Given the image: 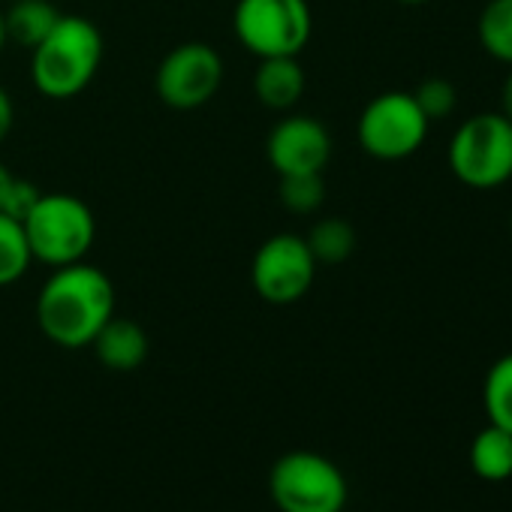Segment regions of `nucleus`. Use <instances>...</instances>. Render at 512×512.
I'll return each instance as SVG.
<instances>
[{
  "mask_svg": "<svg viewBox=\"0 0 512 512\" xmlns=\"http://www.w3.org/2000/svg\"><path fill=\"white\" fill-rule=\"evenodd\" d=\"M470 467L485 482H506L512 476V434L488 425L470 443Z\"/></svg>",
  "mask_w": 512,
  "mask_h": 512,
  "instance_id": "nucleus-14",
  "label": "nucleus"
},
{
  "mask_svg": "<svg viewBox=\"0 0 512 512\" xmlns=\"http://www.w3.org/2000/svg\"><path fill=\"white\" fill-rule=\"evenodd\" d=\"M431 121L419 109L416 97L407 91H386L377 94L359 115V145L374 160H407L413 157L428 139Z\"/></svg>",
  "mask_w": 512,
  "mask_h": 512,
  "instance_id": "nucleus-7",
  "label": "nucleus"
},
{
  "mask_svg": "<svg viewBox=\"0 0 512 512\" xmlns=\"http://www.w3.org/2000/svg\"><path fill=\"white\" fill-rule=\"evenodd\" d=\"M398 4H404V7H422V4H428V0H398Z\"/></svg>",
  "mask_w": 512,
  "mask_h": 512,
  "instance_id": "nucleus-24",
  "label": "nucleus"
},
{
  "mask_svg": "<svg viewBox=\"0 0 512 512\" xmlns=\"http://www.w3.org/2000/svg\"><path fill=\"white\" fill-rule=\"evenodd\" d=\"M317 278V260L302 235L281 232L260 244L250 266L253 290L263 302L293 305L308 296Z\"/></svg>",
  "mask_w": 512,
  "mask_h": 512,
  "instance_id": "nucleus-8",
  "label": "nucleus"
},
{
  "mask_svg": "<svg viewBox=\"0 0 512 512\" xmlns=\"http://www.w3.org/2000/svg\"><path fill=\"white\" fill-rule=\"evenodd\" d=\"M500 100H503V109H500V112L512 121V67H509V76H506V82H503Z\"/></svg>",
  "mask_w": 512,
  "mask_h": 512,
  "instance_id": "nucleus-23",
  "label": "nucleus"
},
{
  "mask_svg": "<svg viewBox=\"0 0 512 512\" xmlns=\"http://www.w3.org/2000/svg\"><path fill=\"white\" fill-rule=\"evenodd\" d=\"M266 154L278 175L323 172L332 157V136L326 124L311 115H287L269 133Z\"/></svg>",
  "mask_w": 512,
  "mask_h": 512,
  "instance_id": "nucleus-10",
  "label": "nucleus"
},
{
  "mask_svg": "<svg viewBox=\"0 0 512 512\" xmlns=\"http://www.w3.org/2000/svg\"><path fill=\"white\" fill-rule=\"evenodd\" d=\"M452 175L473 190L512 181V121L503 112H479L458 124L446 151Z\"/></svg>",
  "mask_w": 512,
  "mask_h": 512,
  "instance_id": "nucleus-4",
  "label": "nucleus"
},
{
  "mask_svg": "<svg viewBox=\"0 0 512 512\" xmlns=\"http://www.w3.org/2000/svg\"><path fill=\"white\" fill-rule=\"evenodd\" d=\"M317 266H338L344 260H350V253L356 250V229L341 220V217H326L320 223L311 226V232L305 235Z\"/></svg>",
  "mask_w": 512,
  "mask_h": 512,
  "instance_id": "nucleus-16",
  "label": "nucleus"
},
{
  "mask_svg": "<svg viewBox=\"0 0 512 512\" xmlns=\"http://www.w3.org/2000/svg\"><path fill=\"white\" fill-rule=\"evenodd\" d=\"M97 359L109 371H136L148 359V335L136 320L112 317L91 341Z\"/></svg>",
  "mask_w": 512,
  "mask_h": 512,
  "instance_id": "nucleus-12",
  "label": "nucleus"
},
{
  "mask_svg": "<svg viewBox=\"0 0 512 512\" xmlns=\"http://www.w3.org/2000/svg\"><path fill=\"white\" fill-rule=\"evenodd\" d=\"M223 85V61L208 43H181L157 67V97L178 112L205 106Z\"/></svg>",
  "mask_w": 512,
  "mask_h": 512,
  "instance_id": "nucleus-9",
  "label": "nucleus"
},
{
  "mask_svg": "<svg viewBox=\"0 0 512 512\" xmlns=\"http://www.w3.org/2000/svg\"><path fill=\"white\" fill-rule=\"evenodd\" d=\"M419 109L425 112L428 121H443L455 112V103H458V94H455V85L446 82V79H425L416 91H413Z\"/></svg>",
  "mask_w": 512,
  "mask_h": 512,
  "instance_id": "nucleus-20",
  "label": "nucleus"
},
{
  "mask_svg": "<svg viewBox=\"0 0 512 512\" xmlns=\"http://www.w3.org/2000/svg\"><path fill=\"white\" fill-rule=\"evenodd\" d=\"M253 94L272 112H290L305 94V70L299 55L260 58L253 76Z\"/></svg>",
  "mask_w": 512,
  "mask_h": 512,
  "instance_id": "nucleus-11",
  "label": "nucleus"
},
{
  "mask_svg": "<svg viewBox=\"0 0 512 512\" xmlns=\"http://www.w3.org/2000/svg\"><path fill=\"white\" fill-rule=\"evenodd\" d=\"M482 407L488 425H497L512 434V353L500 356L482 383Z\"/></svg>",
  "mask_w": 512,
  "mask_h": 512,
  "instance_id": "nucleus-17",
  "label": "nucleus"
},
{
  "mask_svg": "<svg viewBox=\"0 0 512 512\" xmlns=\"http://www.w3.org/2000/svg\"><path fill=\"white\" fill-rule=\"evenodd\" d=\"M269 491L281 512H344L347 479L326 455L299 449L275 461Z\"/></svg>",
  "mask_w": 512,
  "mask_h": 512,
  "instance_id": "nucleus-5",
  "label": "nucleus"
},
{
  "mask_svg": "<svg viewBox=\"0 0 512 512\" xmlns=\"http://www.w3.org/2000/svg\"><path fill=\"white\" fill-rule=\"evenodd\" d=\"M326 184L320 172L305 175H281V202L293 214H311L323 205Z\"/></svg>",
  "mask_w": 512,
  "mask_h": 512,
  "instance_id": "nucleus-19",
  "label": "nucleus"
},
{
  "mask_svg": "<svg viewBox=\"0 0 512 512\" xmlns=\"http://www.w3.org/2000/svg\"><path fill=\"white\" fill-rule=\"evenodd\" d=\"M103 61V34L85 16H61L52 34L31 49V76L49 100L82 94Z\"/></svg>",
  "mask_w": 512,
  "mask_h": 512,
  "instance_id": "nucleus-2",
  "label": "nucleus"
},
{
  "mask_svg": "<svg viewBox=\"0 0 512 512\" xmlns=\"http://www.w3.org/2000/svg\"><path fill=\"white\" fill-rule=\"evenodd\" d=\"M4 43H7V31H4V16H0V49H4Z\"/></svg>",
  "mask_w": 512,
  "mask_h": 512,
  "instance_id": "nucleus-25",
  "label": "nucleus"
},
{
  "mask_svg": "<svg viewBox=\"0 0 512 512\" xmlns=\"http://www.w3.org/2000/svg\"><path fill=\"white\" fill-rule=\"evenodd\" d=\"M115 317V287L97 266L73 263L49 275L37 296V323L43 335L67 350L91 347L97 332Z\"/></svg>",
  "mask_w": 512,
  "mask_h": 512,
  "instance_id": "nucleus-1",
  "label": "nucleus"
},
{
  "mask_svg": "<svg viewBox=\"0 0 512 512\" xmlns=\"http://www.w3.org/2000/svg\"><path fill=\"white\" fill-rule=\"evenodd\" d=\"M31 263H34V256H31L22 220L0 214V287H10L19 278H25Z\"/></svg>",
  "mask_w": 512,
  "mask_h": 512,
  "instance_id": "nucleus-18",
  "label": "nucleus"
},
{
  "mask_svg": "<svg viewBox=\"0 0 512 512\" xmlns=\"http://www.w3.org/2000/svg\"><path fill=\"white\" fill-rule=\"evenodd\" d=\"M16 175L10 172V166L0 163V214H7V205H10V196L16 190Z\"/></svg>",
  "mask_w": 512,
  "mask_h": 512,
  "instance_id": "nucleus-22",
  "label": "nucleus"
},
{
  "mask_svg": "<svg viewBox=\"0 0 512 512\" xmlns=\"http://www.w3.org/2000/svg\"><path fill=\"white\" fill-rule=\"evenodd\" d=\"M13 124H16V109H13V100H10V94H7L4 88H0V142H4V139L10 136Z\"/></svg>",
  "mask_w": 512,
  "mask_h": 512,
  "instance_id": "nucleus-21",
  "label": "nucleus"
},
{
  "mask_svg": "<svg viewBox=\"0 0 512 512\" xmlns=\"http://www.w3.org/2000/svg\"><path fill=\"white\" fill-rule=\"evenodd\" d=\"M58 19L61 13L49 0H13V7L4 16V31H7V40L25 49H37L52 34Z\"/></svg>",
  "mask_w": 512,
  "mask_h": 512,
  "instance_id": "nucleus-13",
  "label": "nucleus"
},
{
  "mask_svg": "<svg viewBox=\"0 0 512 512\" xmlns=\"http://www.w3.org/2000/svg\"><path fill=\"white\" fill-rule=\"evenodd\" d=\"M232 31L256 58L299 55L311 40L314 16L308 0H238Z\"/></svg>",
  "mask_w": 512,
  "mask_h": 512,
  "instance_id": "nucleus-6",
  "label": "nucleus"
},
{
  "mask_svg": "<svg viewBox=\"0 0 512 512\" xmlns=\"http://www.w3.org/2000/svg\"><path fill=\"white\" fill-rule=\"evenodd\" d=\"M509 232H512V217H509Z\"/></svg>",
  "mask_w": 512,
  "mask_h": 512,
  "instance_id": "nucleus-26",
  "label": "nucleus"
},
{
  "mask_svg": "<svg viewBox=\"0 0 512 512\" xmlns=\"http://www.w3.org/2000/svg\"><path fill=\"white\" fill-rule=\"evenodd\" d=\"M31 256L52 269L82 263L94 244V211L73 193H43L22 220Z\"/></svg>",
  "mask_w": 512,
  "mask_h": 512,
  "instance_id": "nucleus-3",
  "label": "nucleus"
},
{
  "mask_svg": "<svg viewBox=\"0 0 512 512\" xmlns=\"http://www.w3.org/2000/svg\"><path fill=\"white\" fill-rule=\"evenodd\" d=\"M476 34L488 58L512 67V0H488L479 13Z\"/></svg>",
  "mask_w": 512,
  "mask_h": 512,
  "instance_id": "nucleus-15",
  "label": "nucleus"
}]
</instances>
